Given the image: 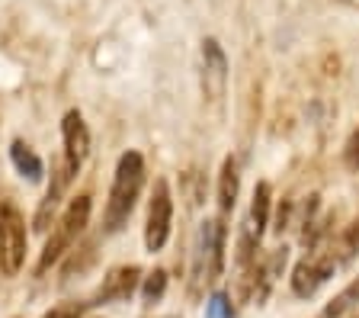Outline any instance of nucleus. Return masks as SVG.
<instances>
[{
	"label": "nucleus",
	"mask_w": 359,
	"mask_h": 318,
	"mask_svg": "<svg viewBox=\"0 0 359 318\" xmlns=\"http://www.w3.org/2000/svg\"><path fill=\"white\" fill-rule=\"evenodd\" d=\"M138 280H142V270H138L135 264L109 270V273L103 277V286H100V293H97V299H93V305H103V303H126L128 296L138 289Z\"/></svg>",
	"instance_id": "nucleus-10"
},
{
	"label": "nucleus",
	"mask_w": 359,
	"mask_h": 318,
	"mask_svg": "<svg viewBox=\"0 0 359 318\" xmlns=\"http://www.w3.org/2000/svg\"><path fill=\"white\" fill-rule=\"evenodd\" d=\"M42 318H81V312H77V309H67V305H61V309H52L48 315H42Z\"/></svg>",
	"instance_id": "nucleus-19"
},
{
	"label": "nucleus",
	"mask_w": 359,
	"mask_h": 318,
	"mask_svg": "<svg viewBox=\"0 0 359 318\" xmlns=\"http://www.w3.org/2000/svg\"><path fill=\"white\" fill-rule=\"evenodd\" d=\"M238 190H241L238 164H234V158H224L222 161V174H218V209L231 212L234 203H238Z\"/></svg>",
	"instance_id": "nucleus-12"
},
{
	"label": "nucleus",
	"mask_w": 359,
	"mask_h": 318,
	"mask_svg": "<svg viewBox=\"0 0 359 318\" xmlns=\"http://www.w3.org/2000/svg\"><path fill=\"white\" fill-rule=\"evenodd\" d=\"M90 209H93V203H90L87 193L74 197L65 206V212H61L58 222L52 225V235H48L42 254H39V260H36V277H45V273L65 258L67 251H74L77 238L83 235V228H87V222H90Z\"/></svg>",
	"instance_id": "nucleus-2"
},
{
	"label": "nucleus",
	"mask_w": 359,
	"mask_h": 318,
	"mask_svg": "<svg viewBox=\"0 0 359 318\" xmlns=\"http://www.w3.org/2000/svg\"><path fill=\"white\" fill-rule=\"evenodd\" d=\"M353 305H359V277L350 283V286L344 289V293L337 296L334 303L327 305V312H324V315H327V318H340V315H344V312H350Z\"/></svg>",
	"instance_id": "nucleus-14"
},
{
	"label": "nucleus",
	"mask_w": 359,
	"mask_h": 318,
	"mask_svg": "<svg viewBox=\"0 0 359 318\" xmlns=\"http://www.w3.org/2000/svg\"><path fill=\"white\" fill-rule=\"evenodd\" d=\"M344 241H346V251H350V254H353V251H359V219L353 222L350 228H346V238H344Z\"/></svg>",
	"instance_id": "nucleus-18"
},
{
	"label": "nucleus",
	"mask_w": 359,
	"mask_h": 318,
	"mask_svg": "<svg viewBox=\"0 0 359 318\" xmlns=\"http://www.w3.org/2000/svg\"><path fill=\"white\" fill-rule=\"evenodd\" d=\"M344 158H346V167H350V171H359V129L353 132L350 142H346Z\"/></svg>",
	"instance_id": "nucleus-17"
},
{
	"label": "nucleus",
	"mask_w": 359,
	"mask_h": 318,
	"mask_svg": "<svg viewBox=\"0 0 359 318\" xmlns=\"http://www.w3.org/2000/svg\"><path fill=\"white\" fill-rule=\"evenodd\" d=\"M202 91L212 103H218L228 91V58H224L218 39L202 42Z\"/></svg>",
	"instance_id": "nucleus-7"
},
{
	"label": "nucleus",
	"mask_w": 359,
	"mask_h": 318,
	"mask_svg": "<svg viewBox=\"0 0 359 318\" xmlns=\"http://www.w3.org/2000/svg\"><path fill=\"white\" fill-rule=\"evenodd\" d=\"M164 293H167V273L164 270H154V273H148L144 277V283H142V299L144 303H161L164 299Z\"/></svg>",
	"instance_id": "nucleus-15"
},
{
	"label": "nucleus",
	"mask_w": 359,
	"mask_h": 318,
	"mask_svg": "<svg viewBox=\"0 0 359 318\" xmlns=\"http://www.w3.org/2000/svg\"><path fill=\"white\" fill-rule=\"evenodd\" d=\"M170 228H173V197L167 180H154L151 190V203H148V222H144V248L151 254L164 251V244L170 241Z\"/></svg>",
	"instance_id": "nucleus-5"
},
{
	"label": "nucleus",
	"mask_w": 359,
	"mask_h": 318,
	"mask_svg": "<svg viewBox=\"0 0 359 318\" xmlns=\"http://www.w3.org/2000/svg\"><path fill=\"white\" fill-rule=\"evenodd\" d=\"M330 273H334V258L330 254H311V258L299 260L295 270H292V293L308 299V296L318 293L321 283L330 280Z\"/></svg>",
	"instance_id": "nucleus-8"
},
{
	"label": "nucleus",
	"mask_w": 359,
	"mask_h": 318,
	"mask_svg": "<svg viewBox=\"0 0 359 318\" xmlns=\"http://www.w3.org/2000/svg\"><path fill=\"white\" fill-rule=\"evenodd\" d=\"M61 142H65V158L61 161H65V167L71 174H77L90 154V129L83 122L81 110L65 113V119H61Z\"/></svg>",
	"instance_id": "nucleus-6"
},
{
	"label": "nucleus",
	"mask_w": 359,
	"mask_h": 318,
	"mask_svg": "<svg viewBox=\"0 0 359 318\" xmlns=\"http://www.w3.org/2000/svg\"><path fill=\"white\" fill-rule=\"evenodd\" d=\"M224 232L222 219H205L199 228V244H196V277L205 283H215L224 273Z\"/></svg>",
	"instance_id": "nucleus-4"
},
{
	"label": "nucleus",
	"mask_w": 359,
	"mask_h": 318,
	"mask_svg": "<svg viewBox=\"0 0 359 318\" xmlns=\"http://www.w3.org/2000/svg\"><path fill=\"white\" fill-rule=\"evenodd\" d=\"M71 177H74V174H71V171L65 167V161H61V164L55 167L52 183H48L42 203H39V209H36V219H32V225H36L39 235H45V232H48V225H55V222H58L61 197H65V190H67V183H71Z\"/></svg>",
	"instance_id": "nucleus-9"
},
{
	"label": "nucleus",
	"mask_w": 359,
	"mask_h": 318,
	"mask_svg": "<svg viewBox=\"0 0 359 318\" xmlns=\"http://www.w3.org/2000/svg\"><path fill=\"white\" fill-rule=\"evenodd\" d=\"M29 251V232L20 206L13 199H0V267L7 277H16L26 264Z\"/></svg>",
	"instance_id": "nucleus-3"
},
{
	"label": "nucleus",
	"mask_w": 359,
	"mask_h": 318,
	"mask_svg": "<svg viewBox=\"0 0 359 318\" xmlns=\"http://www.w3.org/2000/svg\"><path fill=\"white\" fill-rule=\"evenodd\" d=\"M10 161H13V167L20 171V177H26L29 183H39L45 177V164L42 158H39L36 152H32L26 142H20L16 138L13 145H10Z\"/></svg>",
	"instance_id": "nucleus-11"
},
{
	"label": "nucleus",
	"mask_w": 359,
	"mask_h": 318,
	"mask_svg": "<svg viewBox=\"0 0 359 318\" xmlns=\"http://www.w3.org/2000/svg\"><path fill=\"white\" fill-rule=\"evenodd\" d=\"M144 158L138 152H126L116 164L112 174V187H109V199H106V232H119L128 222L135 203L144 190Z\"/></svg>",
	"instance_id": "nucleus-1"
},
{
	"label": "nucleus",
	"mask_w": 359,
	"mask_h": 318,
	"mask_svg": "<svg viewBox=\"0 0 359 318\" xmlns=\"http://www.w3.org/2000/svg\"><path fill=\"white\" fill-rule=\"evenodd\" d=\"M269 203H273L269 183L260 180L254 187V203H250V228L257 232V238L263 235V228H266V222H269Z\"/></svg>",
	"instance_id": "nucleus-13"
},
{
	"label": "nucleus",
	"mask_w": 359,
	"mask_h": 318,
	"mask_svg": "<svg viewBox=\"0 0 359 318\" xmlns=\"http://www.w3.org/2000/svg\"><path fill=\"white\" fill-rule=\"evenodd\" d=\"M205 318H231V303H228V293H212L209 305H205Z\"/></svg>",
	"instance_id": "nucleus-16"
}]
</instances>
